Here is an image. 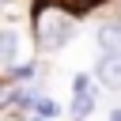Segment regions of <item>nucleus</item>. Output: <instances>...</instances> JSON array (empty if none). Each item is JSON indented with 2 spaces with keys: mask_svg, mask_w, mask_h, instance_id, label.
<instances>
[{
  "mask_svg": "<svg viewBox=\"0 0 121 121\" xmlns=\"http://www.w3.org/2000/svg\"><path fill=\"white\" fill-rule=\"evenodd\" d=\"M72 30H76V19H72L64 8L45 4V8L38 11V42H42V49H60V45L72 38Z\"/></svg>",
  "mask_w": 121,
  "mask_h": 121,
  "instance_id": "nucleus-1",
  "label": "nucleus"
},
{
  "mask_svg": "<svg viewBox=\"0 0 121 121\" xmlns=\"http://www.w3.org/2000/svg\"><path fill=\"white\" fill-rule=\"evenodd\" d=\"M95 106V91H87V76H76V98H72V117H87Z\"/></svg>",
  "mask_w": 121,
  "mask_h": 121,
  "instance_id": "nucleus-2",
  "label": "nucleus"
},
{
  "mask_svg": "<svg viewBox=\"0 0 121 121\" xmlns=\"http://www.w3.org/2000/svg\"><path fill=\"white\" fill-rule=\"evenodd\" d=\"M98 76L106 79V87H121V53H106L98 60Z\"/></svg>",
  "mask_w": 121,
  "mask_h": 121,
  "instance_id": "nucleus-3",
  "label": "nucleus"
},
{
  "mask_svg": "<svg viewBox=\"0 0 121 121\" xmlns=\"http://www.w3.org/2000/svg\"><path fill=\"white\" fill-rule=\"evenodd\" d=\"M98 45H102L106 53H121V34H117V26H102V30H98Z\"/></svg>",
  "mask_w": 121,
  "mask_h": 121,
  "instance_id": "nucleus-4",
  "label": "nucleus"
},
{
  "mask_svg": "<svg viewBox=\"0 0 121 121\" xmlns=\"http://www.w3.org/2000/svg\"><path fill=\"white\" fill-rule=\"evenodd\" d=\"M15 49H19V34L15 30H0V60H8Z\"/></svg>",
  "mask_w": 121,
  "mask_h": 121,
  "instance_id": "nucleus-5",
  "label": "nucleus"
},
{
  "mask_svg": "<svg viewBox=\"0 0 121 121\" xmlns=\"http://www.w3.org/2000/svg\"><path fill=\"white\" fill-rule=\"evenodd\" d=\"M53 4L64 8V11H72V8H76V11H87V8H95L98 0H53Z\"/></svg>",
  "mask_w": 121,
  "mask_h": 121,
  "instance_id": "nucleus-6",
  "label": "nucleus"
},
{
  "mask_svg": "<svg viewBox=\"0 0 121 121\" xmlns=\"http://www.w3.org/2000/svg\"><path fill=\"white\" fill-rule=\"evenodd\" d=\"M11 98H15V91H11V87H8V83H0V110H4V106H8V102H11Z\"/></svg>",
  "mask_w": 121,
  "mask_h": 121,
  "instance_id": "nucleus-7",
  "label": "nucleus"
},
{
  "mask_svg": "<svg viewBox=\"0 0 121 121\" xmlns=\"http://www.w3.org/2000/svg\"><path fill=\"white\" fill-rule=\"evenodd\" d=\"M38 110H42V113H45V117H53V113H57V106H53V102H45V98H42V102H38Z\"/></svg>",
  "mask_w": 121,
  "mask_h": 121,
  "instance_id": "nucleus-8",
  "label": "nucleus"
},
{
  "mask_svg": "<svg viewBox=\"0 0 121 121\" xmlns=\"http://www.w3.org/2000/svg\"><path fill=\"white\" fill-rule=\"evenodd\" d=\"M110 121H121V110H113V113H110Z\"/></svg>",
  "mask_w": 121,
  "mask_h": 121,
  "instance_id": "nucleus-9",
  "label": "nucleus"
}]
</instances>
